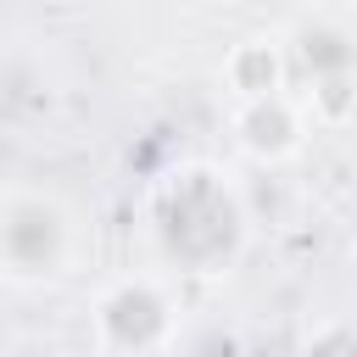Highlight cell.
Instances as JSON below:
<instances>
[{
  "mask_svg": "<svg viewBox=\"0 0 357 357\" xmlns=\"http://www.w3.org/2000/svg\"><path fill=\"white\" fill-rule=\"evenodd\" d=\"M290 73V56L273 45V39H245L229 61V84L245 95V100H268L279 95V78Z\"/></svg>",
  "mask_w": 357,
  "mask_h": 357,
  "instance_id": "cell-3",
  "label": "cell"
},
{
  "mask_svg": "<svg viewBox=\"0 0 357 357\" xmlns=\"http://www.w3.org/2000/svg\"><path fill=\"white\" fill-rule=\"evenodd\" d=\"M0 240H6V279L11 284H50L78 257L73 212L50 190H11Z\"/></svg>",
  "mask_w": 357,
  "mask_h": 357,
  "instance_id": "cell-1",
  "label": "cell"
},
{
  "mask_svg": "<svg viewBox=\"0 0 357 357\" xmlns=\"http://www.w3.org/2000/svg\"><path fill=\"white\" fill-rule=\"evenodd\" d=\"M167 329H173V318H167V301L151 279H123L95 307V335L117 357H145L151 346L167 340Z\"/></svg>",
  "mask_w": 357,
  "mask_h": 357,
  "instance_id": "cell-2",
  "label": "cell"
}]
</instances>
